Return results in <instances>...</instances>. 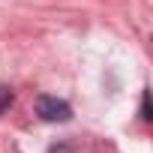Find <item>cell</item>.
<instances>
[{"label": "cell", "instance_id": "6da1fadb", "mask_svg": "<svg viewBox=\"0 0 153 153\" xmlns=\"http://www.w3.org/2000/svg\"><path fill=\"white\" fill-rule=\"evenodd\" d=\"M36 114L45 120V123H66V120H72V108H69V102H63V99H57V96H48V93H42V96H36Z\"/></svg>", "mask_w": 153, "mask_h": 153}, {"label": "cell", "instance_id": "7a4b0ae2", "mask_svg": "<svg viewBox=\"0 0 153 153\" xmlns=\"http://www.w3.org/2000/svg\"><path fill=\"white\" fill-rule=\"evenodd\" d=\"M141 120H144V123L153 120V114H150V90L141 93Z\"/></svg>", "mask_w": 153, "mask_h": 153}, {"label": "cell", "instance_id": "3957f363", "mask_svg": "<svg viewBox=\"0 0 153 153\" xmlns=\"http://www.w3.org/2000/svg\"><path fill=\"white\" fill-rule=\"evenodd\" d=\"M9 105H12V90L9 87H0V114H3Z\"/></svg>", "mask_w": 153, "mask_h": 153}]
</instances>
